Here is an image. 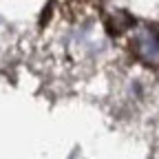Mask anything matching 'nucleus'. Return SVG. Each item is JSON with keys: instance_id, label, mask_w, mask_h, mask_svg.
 <instances>
[{"instance_id": "f257e3e1", "label": "nucleus", "mask_w": 159, "mask_h": 159, "mask_svg": "<svg viewBox=\"0 0 159 159\" xmlns=\"http://www.w3.org/2000/svg\"><path fill=\"white\" fill-rule=\"evenodd\" d=\"M130 47L139 62H144L146 66H159V29L144 27L135 31L130 38Z\"/></svg>"}]
</instances>
